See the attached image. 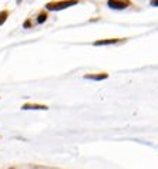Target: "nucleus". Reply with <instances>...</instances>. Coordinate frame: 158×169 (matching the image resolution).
I'll use <instances>...</instances> for the list:
<instances>
[{"instance_id":"obj_2","label":"nucleus","mask_w":158,"mask_h":169,"mask_svg":"<svg viewBox=\"0 0 158 169\" xmlns=\"http://www.w3.org/2000/svg\"><path fill=\"white\" fill-rule=\"evenodd\" d=\"M107 4H108V7H111V9L123 10V9L130 6V2H128V0H108Z\"/></svg>"},{"instance_id":"obj_3","label":"nucleus","mask_w":158,"mask_h":169,"mask_svg":"<svg viewBox=\"0 0 158 169\" xmlns=\"http://www.w3.org/2000/svg\"><path fill=\"white\" fill-rule=\"evenodd\" d=\"M120 41V38H107V40H98L94 43V46H108V44H115Z\"/></svg>"},{"instance_id":"obj_4","label":"nucleus","mask_w":158,"mask_h":169,"mask_svg":"<svg viewBox=\"0 0 158 169\" xmlns=\"http://www.w3.org/2000/svg\"><path fill=\"white\" fill-rule=\"evenodd\" d=\"M23 110H49L46 105H40V104H24L23 105Z\"/></svg>"},{"instance_id":"obj_9","label":"nucleus","mask_w":158,"mask_h":169,"mask_svg":"<svg viewBox=\"0 0 158 169\" xmlns=\"http://www.w3.org/2000/svg\"><path fill=\"white\" fill-rule=\"evenodd\" d=\"M20 2H22V0H17V3H20Z\"/></svg>"},{"instance_id":"obj_7","label":"nucleus","mask_w":158,"mask_h":169,"mask_svg":"<svg viewBox=\"0 0 158 169\" xmlns=\"http://www.w3.org/2000/svg\"><path fill=\"white\" fill-rule=\"evenodd\" d=\"M46 18H47V16H46V14H44V13H43V14H40V16H39L37 22H39V23H43L44 20H46Z\"/></svg>"},{"instance_id":"obj_1","label":"nucleus","mask_w":158,"mask_h":169,"mask_svg":"<svg viewBox=\"0 0 158 169\" xmlns=\"http://www.w3.org/2000/svg\"><path fill=\"white\" fill-rule=\"evenodd\" d=\"M77 3H78L77 0H64V2H57V3H49L46 7L47 10H63L70 6H74Z\"/></svg>"},{"instance_id":"obj_5","label":"nucleus","mask_w":158,"mask_h":169,"mask_svg":"<svg viewBox=\"0 0 158 169\" xmlns=\"http://www.w3.org/2000/svg\"><path fill=\"white\" fill-rule=\"evenodd\" d=\"M108 77V74H105V73H103V74H97V75H84V78H87V80H96V81H101V80H105V78Z\"/></svg>"},{"instance_id":"obj_8","label":"nucleus","mask_w":158,"mask_h":169,"mask_svg":"<svg viewBox=\"0 0 158 169\" xmlns=\"http://www.w3.org/2000/svg\"><path fill=\"white\" fill-rule=\"evenodd\" d=\"M151 6H158V0H151Z\"/></svg>"},{"instance_id":"obj_6","label":"nucleus","mask_w":158,"mask_h":169,"mask_svg":"<svg viewBox=\"0 0 158 169\" xmlns=\"http://www.w3.org/2000/svg\"><path fill=\"white\" fill-rule=\"evenodd\" d=\"M7 14H9V13H7L6 10H4V12H0V26H2V24H3L4 22H6Z\"/></svg>"}]
</instances>
